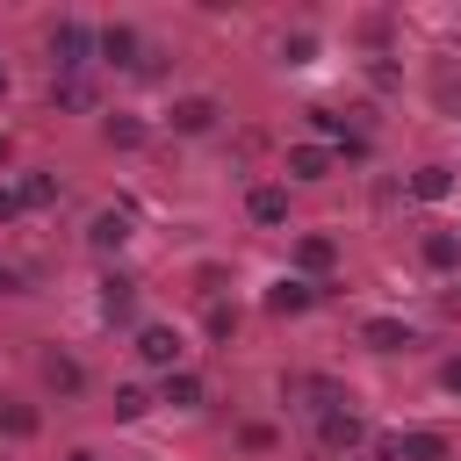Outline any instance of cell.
Here are the masks:
<instances>
[{
    "mask_svg": "<svg viewBox=\"0 0 461 461\" xmlns=\"http://www.w3.org/2000/svg\"><path fill=\"white\" fill-rule=\"evenodd\" d=\"M50 65H58V72H65V79H72V72H86V65H94V29H86V22H79V14H65V22H58V29H50Z\"/></svg>",
    "mask_w": 461,
    "mask_h": 461,
    "instance_id": "6da1fadb",
    "label": "cell"
},
{
    "mask_svg": "<svg viewBox=\"0 0 461 461\" xmlns=\"http://www.w3.org/2000/svg\"><path fill=\"white\" fill-rule=\"evenodd\" d=\"M94 58L115 65V72H130V65H144V36L130 22H108V29H94Z\"/></svg>",
    "mask_w": 461,
    "mask_h": 461,
    "instance_id": "7a4b0ae2",
    "label": "cell"
},
{
    "mask_svg": "<svg viewBox=\"0 0 461 461\" xmlns=\"http://www.w3.org/2000/svg\"><path fill=\"white\" fill-rule=\"evenodd\" d=\"M317 439H324V454H353L367 439V425H360V411L331 403V411H317Z\"/></svg>",
    "mask_w": 461,
    "mask_h": 461,
    "instance_id": "3957f363",
    "label": "cell"
},
{
    "mask_svg": "<svg viewBox=\"0 0 461 461\" xmlns=\"http://www.w3.org/2000/svg\"><path fill=\"white\" fill-rule=\"evenodd\" d=\"M180 353H187V346H180V331H173V324H144V331H137V360H144V367L173 375V367H180Z\"/></svg>",
    "mask_w": 461,
    "mask_h": 461,
    "instance_id": "277c9868",
    "label": "cell"
},
{
    "mask_svg": "<svg viewBox=\"0 0 461 461\" xmlns=\"http://www.w3.org/2000/svg\"><path fill=\"white\" fill-rule=\"evenodd\" d=\"M216 115H223V108H216L209 94H180V101L166 108V122H173L180 137H202V130H216Z\"/></svg>",
    "mask_w": 461,
    "mask_h": 461,
    "instance_id": "5b68a950",
    "label": "cell"
},
{
    "mask_svg": "<svg viewBox=\"0 0 461 461\" xmlns=\"http://www.w3.org/2000/svg\"><path fill=\"white\" fill-rule=\"evenodd\" d=\"M86 245H94V252H122V245H130V209H101V216L86 223Z\"/></svg>",
    "mask_w": 461,
    "mask_h": 461,
    "instance_id": "8992f818",
    "label": "cell"
},
{
    "mask_svg": "<svg viewBox=\"0 0 461 461\" xmlns=\"http://www.w3.org/2000/svg\"><path fill=\"white\" fill-rule=\"evenodd\" d=\"M317 295H324V288H310V281H295V274H288V281H274V288H267V310H274V317H303Z\"/></svg>",
    "mask_w": 461,
    "mask_h": 461,
    "instance_id": "52a82bcc",
    "label": "cell"
},
{
    "mask_svg": "<svg viewBox=\"0 0 461 461\" xmlns=\"http://www.w3.org/2000/svg\"><path fill=\"white\" fill-rule=\"evenodd\" d=\"M360 346H375V353H411V324H403V317H367V324H360Z\"/></svg>",
    "mask_w": 461,
    "mask_h": 461,
    "instance_id": "ba28073f",
    "label": "cell"
},
{
    "mask_svg": "<svg viewBox=\"0 0 461 461\" xmlns=\"http://www.w3.org/2000/svg\"><path fill=\"white\" fill-rule=\"evenodd\" d=\"M396 461H454L447 432H396Z\"/></svg>",
    "mask_w": 461,
    "mask_h": 461,
    "instance_id": "9c48e42d",
    "label": "cell"
},
{
    "mask_svg": "<svg viewBox=\"0 0 461 461\" xmlns=\"http://www.w3.org/2000/svg\"><path fill=\"white\" fill-rule=\"evenodd\" d=\"M130 310H137V281L130 274H108L101 281V317L108 324H130Z\"/></svg>",
    "mask_w": 461,
    "mask_h": 461,
    "instance_id": "30bf717a",
    "label": "cell"
},
{
    "mask_svg": "<svg viewBox=\"0 0 461 461\" xmlns=\"http://www.w3.org/2000/svg\"><path fill=\"white\" fill-rule=\"evenodd\" d=\"M295 267H303V274H331V267H339V245H331L324 230H310V238H295Z\"/></svg>",
    "mask_w": 461,
    "mask_h": 461,
    "instance_id": "8fae6325",
    "label": "cell"
},
{
    "mask_svg": "<svg viewBox=\"0 0 461 461\" xmlns=\"http://www.w3.org/2000/svg\"><path fill=\"white\" fill-rule=\"evenodd\" d=\"M43 382H50L58 396H79V389H86V367H79L72 353H43Z\"/></svg>",
    "mask_w": 461,
    "mask_h": 461,
    "instance_id": "7c38bea8",
    "label": "cell"
},
{
    "mask_svg": "<svg viewBox=\"0 0 461 461\" xmlns=\"http://www.w3.org/2000/svg\"><path fill=\"white\" fill-rule=\"evenodd\" d=\"M245 209H252V223H288V187H274V180H267V187H252V194H245Z\"/></svg>",
    "mask_w": 461,
    "mask_h": 461,
    "instance_id": "4fadbf2b",
    "label": "cell"
},
{
    "mask_svg": "<svg viewBox=\"0 0 461 461\" xmlns=\"http://www.w3.org/2000/svg\"><path fill=\"white\" fill-rule=\"evenodd\" d=\"M418 259H425L432 274H454V267H461V238H454V230H432V238L418 245Z\"/></svg>",
    "mask_w": 461,
    "mask_h": 461,
    "instance_id": "5bb4252c",
    "label": "cell"
},
{
    "mask_svg": "<svg viewBox=\"0 0 461 461\" xmlns=\"http://www.w3.org/2000/svg\"><path fill=\"white\" fill-rule=\"evenodd\" d=\"M158 396H166L173 411H194V403H202V375H194V367H173V375L158 382Z\"/></svg>",
    "mask_w": 461,
    "mask_h": 461,
    "instance_id": "9a60e30c",
    "label": "cell"
},
{
    "mask_svg": "<svg viewBox=\"0 0 461 461\" xmlns=\"http://www.w3.org/2000/svg\"><path fill=\"white\" fill-rule=\"evenodd\" d=\"M288 173H295V180H324V173H331V144H295V151H288Z\"/></svg>",
    "mask_w": 461,
    "mask_h": 461,
    "instance_id": "2e32d148",
    "label": "cell"
},
{
    "mask_svg": "<svg viewBox=\"0 0 461 461\" xmlns=\"http://www.w3.org/2000/svg\"><path fill=\"white\" fill-rule=\"evenodd\" d=\"M411 194H418V202H447V194H454V166H418V173H411Z\"/></svg>",
    "mask_w": 461,
    "mask_h": 461,
    "instance_id": "e0dca14e",
    "label": "cell"
},
{
    "mask_svg": "<svg viewBox=\"0 0 461 461\" xmlns=\"http://www.w3.org/2000/svg\"><path fill=\"white\" fill-rule=\"evenodd\" d=\"M36 425H43L36 403H0V432H7V439H36Z\"/></svg>",
    "mask_w": 461,
    "mask_h": 461,
    "instance_id": "ac0fdd59",
    "label": "cell"
},
{
    "mask_svg": "<svg viewBox=\"0 0 461 461\" xmlns=\"http://www.w3.org/2000/svg\"><path fill=\"white\" fill-rule=\"evenodd\" d=\"M101 137H108L115 151H137V144H144V122H137V115H108V122H101Z\"/></svg>",
    "mask_w": 461,
    "mask_h": 461,
    "instance_id": "d6986e66",
    "label": "cell"
},
{
    "mask_svg": "<svg viewBox=\"0 0 461 461\" xmlns=\"http://www.w3.org/2000/svg\"><path fill=\"white\" fill-rule=\"evenodd\" d=\"M58 202V173H22V209H50Z\"/></svg>",
    "mask_w": 461,
    "mask_h": 461,
    "instance_id": "ffe728a7",
    "label": "cell"
},
{
    "mask_svg": "<svg viewBox=\"0 0 461 461\" xmlns=\"http://www.w3.org/2000/svg\"><path fill=\"white\" fill-rule=\"evenodd\" d=\"M310 58H317V36H310V29L281 36V65H310Z\"/></svg>",
    "mask_w": 461,
    "mask_h": 461,
    "instance_id": "44dd1931",
    "label": "cell"
},
{
    "mask_svg": "<svg viewBox=\"0 0 461 461\" xmlns=\"http://www.w3.org/2000/svg\"><path fill=\"white\" fill-rule=\"evenodd\" d=\"M202 331H209V339L223 346V339L238 331V310H223V303H209V317H202Z\"/></svg>",
    "mask_w": 461,
    "mask_h": 461,
    "instance_id": "7402d4cb",
    "label": "cell"
},
{
    "mask_svg": "<svg viewBox=\"0 0 461 461\" xmlns=\"http://www.w3.org/2000/svg\"><path fill=\"white\" fill-rule=\"evenodd\" d=\"M144 411H151V396H144L137 382H122V389H115V418H144Z\"/></svg>",
    "mask_w": 461,
    "mask_h": 461,
    "instance_id": "603a6c76",
    "label": "cell"
},
{
    "mask_svg": "<svg viewBox=\"0 0 461 461\" xmlns=\"http://www.w3.org/2000/svg\"><path fill=\"white\" fill-rule=\"evenodd\" d=\"M238 439H245V447H252V454H267V447H274V425H245V432H238Z\"/></svg>",
    "mask_w": 461,
    "mask_h": 461,
    "instance_id": "cb8c5ba5",
    "label": "cell"
},
{
    "mask_svg": "<svg viewBox=\"0 0 461 461\" xmlns=\"http://www.w3.org/2000/svg\"><path fill=\"white\" fill-rule=\"evenodd\" d=\"M22 216V187H0V223H14Z\"/></svg>",
    "mask_w": 461,
    "mask_h": 461,
    "instance_id": "d4e9b609",
    "label": "cell"
},
{
    "mask_svg": "<svg viewBox=\"0 0 461 461\" xmlns=\"http://www.w3.org/2000/svg\"><path fill=\"white\" fill-rule=\"evenodd\" d=\"M439 389H447V396H461V353H454V360L439 367Z\"/></svg>",
    "mask_w": 461,
    "mask_h": 461,
    "instance_id": "484cf974",
    "label": "cell"
},
{
    "mask_svg": "<svg viewBox=\"0 0 461 461\" xmlns=\"http://www.w3.org/2000/svg\"><path fill=\"white\" fill-rule=\"evenodd\" d=\"M65 461H94V454H86V447H79V454H65Z\"/></svg>",
    "mask_w": 461,
    "mask_h": 461,
    "instance_id": "4316f807",
    "label": "cell"
},
{
    "mask_svg": "<svg viewBox=\"0 0 461 461\" xmlns=\"http://www.w3.org/2000/svg\"><path fill=\"white\" fill-rule=\"evenodd\" d=\"M0 166H7V137H0Z\"/></svg>",
    "mask_w": 461,
    "mask_h": 461,
    "instance_id": "83f0119b",
    "label": "cell"
},
{
    "mask_svg": "<svg viewBox=\"0 0 461 461\" xmlns=\"http://www.w3.org/2000/svg\"><path fill=\"white\" fill-rule=\"evenodd\" d=\"M0 86H7V72H0Z\"/></svg>",
    "mask_w": 461,
    "mask_h": 461,
    "instance_id": "f1b7e54d",
    "label": "cell"
}]
</instances>
